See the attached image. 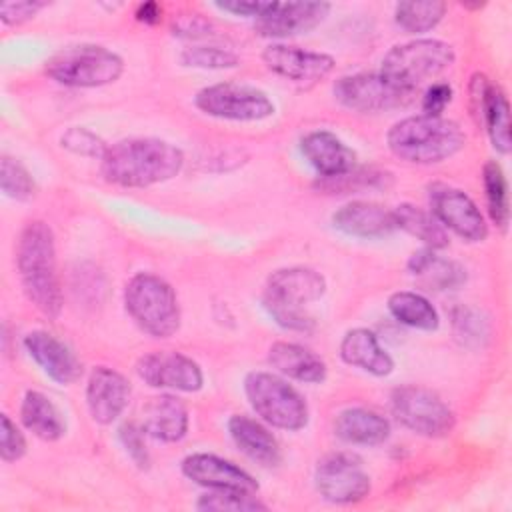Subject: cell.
<instances>
[{"label":"cell","mask_w":512,"mask_h":512,"mask_svg":"<svg viewBox=\"0 0 512 512\" xmlns=\"http://www.w3.org/2000/svg\"><path fill=\"white\" fill-rule=\"evenodd\" d=\"M330 4L320 0L268 2L266 10L254 20V30L264 38L284 40L314 30L330 14Z\"/></svg>","instance_id":"16"},{"label":"cell","mask_w":512,"mask_h":512,"mask_svg":"<svg viewBox=\"0 0 512 512\" xmlns=\"http://www.w3.org/2000/svg\"><path fill=\"white\" fill-rule=\"evenodd\" d=\"M456 60L454 48L438 38H414L392 46L380 64V74L398 90L412 94L422 82L436 78Z\"/></svg>","instance_id":"7"},{"label":"cell","mask_w":512,"mask_h":512,"mask_svg":"<svg viewBox=\"0 0 512 512\" xmlns=\"http://www.w3.org/2000/svg\"><path fill=\"white\" fill-rule=\"evenodd\" d=\"M60 146L76 156L98 160H102L104 152L108 150V144L96 132L84 126H70L68 130H64V134L60 136Z\"/></svg>","instance_id":"37"},{"label":"cell","mask_w":512,"mask_h":512,"mask_svg":"<svg viewBox=\"0 0 512 512\" xmlns=\"http://www.w3.org/2000/svg\"><path fill=\"white\" fill-rule=\"evenodd\" d=\"M180 472L206 490H230L256 494L258 482L250 472L212 452H192L182 458Z\"/></svg>","instance_id":"17"},{"label":"cell","mask_w":512,"mask_h":512,"mask_svg":"<svg viewBox=\"0 0 512 512\" xmlns=\"http://www.w3.org/2000/svg\"><path fill=\"white\" fill-rule=\"evenodd\" d=\"M140 416V426L144 428L146 436L166 444L180 442L190 428L188 406L172 392L148 398Z\"/></svg>","instance_id":"22"},{"label":"cell","mask_w":512,"mask_h":512,"mask_svg":"<svg viewBox=\"0 0 512 512\" xmlns=\"http://www.w3.org/2000/svg\"><path fill=\"white\" fill-rule=\"evenodd\" d=\"M410 276L426 290H454L466 282V268L456 260L436 254L432 248L416 250L406 264Z\"/></svg>","instance_id":"27"},{"label":"cell","mask_w":512,"mask_h":512,"mask_svg":"<svg viewBox=\"0 0 512 512\" xmlns=\"http://www.w3.org/2000/svg\"><path fill=\"white\" fill-rule=\"evenodd\" d=\"M196 508L204 512H260L268 506L256 496L230 490H208L196 500Z\"/></svg>","instance_id":"34"},{"label":"cell","mask_w":512,"mask_h":512,"mask_svg":"<svg viewBox=\"0 0 512 512\" xmlns=\"http://www.w3.org/2000/svg\"><path fill=\"white\" fill-rule=\"evenodd\" d=\"M226 428L232 442L246 458L264 468H274L280 464V444L260 418L254 420L246 414H232L226 422Z\"/></svg>","instance_id":"23"},{"label":"cell","mask_w":512,"mask_h":512,"mask_svg":"<svg viewBox=\"0 0 512 512\" xmlns=\"http://www.w3.org/2000/svg\"><path fill=\"white\" fill-rule=\"evenodd\" d=\"M124 308L152 338H170L180 328L178 296L172 284L154 272H136L126 282Z\"/></svg>","instance_id":"5"},{"label":"cell","mask_w":512,"mask_h":512,"mask_svg":"<svg viewBox=\"0 0 512 512\" xmlns=\"http://www.w3.org/2000/svg\"><path fill=\"white\" fill-rule=\"evenodd\" d=\"M24 350L36 366L56 384L68 386L80 380L82 362L60 338L46 330H30L24 340Z\"/></svg>","instance_id":"19"},{"label":"cell","mask_w":512,"mask_h":512,"mask_svg":"<svg viewBox=\"0 0 512 512\" xmlns=\"http://www.w3.org/2000/svg\"><path fill=\"white\" fill-rule=\"evenodd\" d=\"M386 306H388V312L392 314V318L408 328L432 332L440 326L438 310L420 292L396 290L388 296Z\"/></svg>","instance_id":"29"},{"label":"cell","mask_w":512,"mask_h":512,"mask_svg":"<svg viewBox=\"0 0 512 512\" xmlns=\"http://www.w3.org/2000/svg\"><path fill=\"white\" fill-rule=\"evenodd\" d=\"M392 416L410 432L424 438H442L454 430L452 408L430 388L404 384L392 390Z\"/></svg>","instance_id":"9"},{"label":"cell","mask_w":512,"mask_h":512,"mask_svg":"<svg viewBox=\"0 0 512 512\" xmlns=\"http://www.w3.org/2000/svg\"><path fill=\"white\" fill-rule=\"evenodd\" d=\"M338 104L352 112H384L408 102L406 92L390 84L380 72H356L340 76L332 86Z\"/></svg>","instance_id":"13"},{"label":"cell","mask_w":512,"mask_h":512,"mask_svg":"<svg viewBox=\"0 0 512 512\" xmlns=\"http://www.w3.org/2000/svg\"><path fill=\"white\" fill-rule=\"evenodd\" d=\"M340 358L344 364L358 368L370 376L384 378L394 372V358L380 344L370 328H350L340 340Z\"/></svg>","instance_id":"24"},{"label":"cell","mask_w":512,"mask_h":512,"mask_svg":"<svg viewBox=\"0 0 512 512\" xmlns=\"http://www.w3.org/2000/svg\"><path fill=\"white\" fill-rule=\"evenodd\" d=\"M18 412L22 426L44 442H56L66 434V420L62 412L40 390H26Z\"/></svg>","instance_id":"28"},{"label":"cell","mask_w":512,"mask_h":512,"mask_svg":"<svg viewBox=\"0 0 512 512\" xmlns=\"http://www.w3.org/2000/svg\"><path fill=\"white\" fill-rule=\"evenodd\" d=\"M194 106L210 118L230 122H260L276 112L272 98L264 90L236 82H216L200 88L194 96Z\"/></svg>","instance_id":"10"},{"label":"cell","mask_w":512,"mask_h":512,"mask_svg":"<svg viewBox=\"0 0 512 512\" xmlns=\"http://www.w3.org/2000/svg\"><path fill=\"white\" fill-rule=\"evenodd\" d=\"M430 212L450 232L466 242H482L488 236V222L478 204L460 188L448 184L430 186Z\"/></svg>","instance_id":"12"},{"label":"cell","mask_w":512,"mask_h":512,"mask_svg":"<svg viewBox=\"0 0 512 512\" xmlns=\"http://www.w3.org/2000/svg\"><path fill=\"white\" fill-rule=\"evenodd\" d=\"M138 378L150 388L168 392H198L204 386V372L196 360L174 350H156L138 358Z\"/></svg>","instance_id":"14"},{"label":"cell","mask_w":512,"mask_h":512,"mask_svg":"<svg viewBox=\"0 0 512 512\" xmlns=\"http://www.w3.org/2000/svg\"><path fill=\"white\" fill-rule=\"evenodd\" d=\"M214 6L218 8V10H222V12H228V14H232V16H242V18H258L264 10H266V6H268V2H260V0H252V2H248V0H232V2H214Z\"/></svg>","instance_id":"43"},{"label":"cell","mask_w":512,"mask_h":512,"mask_svg":"<svg viewBox=\"0 0 512 512\" xmlns=\"http://www.w3.org/2000/svg\"><path fill=\"white\" fill-rule=\"evenodd\" d=\"M268 364L284 378L302 384H322L328 376L326 362L298 342L278 340L268 348Z\"/></svg>","instance_id":"25"},{"label":"cell","mask_w":512,"mask_h":512,"mask_svg":"<svg viewBox=\"0 0 512 512\" xmlns=\"http://www.w3.org/2000/svg\"><path fill=\"white\" fill-rule=\"evenodd\" d=\"M162 6L158 2H140L134 10V18L146 26H154L162 20Z\"/></svg>","instance_id":"44"},{"label":"cell","mask_w":512,"mask_h":512,"mask_svg":"<svg viewBox=\"0 0 512 512\" xmlns=\"http://www.w3.org/2000/svg\"><path fill=\"white\" fill-rule=\"evenodd\" d=\"M246 400L254 414L268 426L298 432L308 426L310 410L306 398L278 372L252 370L242 382Z\"/></svg>","instance_id":"6"},{"label":"cell","mask_w":512,"mask_h":512,"mask_svg":"<svg viewBox=\"0 0 512 512\" xmlns=\"http://www.w3.org/2000/svg\"><path fill=\"white\" fill-rule=\"evenodd\" d=\"M212 30V24L202 14H180L172 22V34L180 38H204Z\"/></svg>","instance_id":"42"},{"label":"cell","mask_w":512,"mask_h":512,"mask_svg":"<svg viewBox=\"0 0 512 512\" xmlns=\"http://www.w3.org/2000/svg\"><path fill=\"white\" fill-rule=\"evenodd\" d=\"M300 152L322 178H338L354 170L356 152L330 130H310L300 138Z\"/></svg>","instance_id":"21"},{"label":"cell","mask_w":512,"mask_h":512,"mask_svg":"<svg viewBox=\"0 0 512 512\" xmlns=\"http://www.w3.org/2000/svg\"><path fill=\"white\" fill-rule=\"evenodd\" d=\"M332 226L352 238H384L398 230L394 208L370 200H352L332 212Z\"/></svg>","instance_id":"20"},{"label":"cell","mask_w":512,"mask_h":512,"mask_svg":"<svg viewBox=\"0 0 512 512\" xmlns=\"http://www.w3.org/2000/svg\"><path fill=\"white\" fill-rule=\"evenodd\" d=\"M42 8H46V2H38V0L2 2L0 4V20L6 26H20V24L32 20Z\"/></svg>","instance_id":"40"},{"label":"cell","mask_w":512,"mask_h":512,"mask_svg":"<svg viewBox=\"0 0 512 512\" xmlns=\"http://www.w3.org/2000/svg\"><path fill=\"white\" fill-rule=\"evenodd\" d=\"M466 144L460 124L444 116L416 114L394 122L386 132L388 150L408 164H438Z\"/></svg>","instance_id":"3"},{"label":"cell","mask_w":512,"mask_h":512,"mask_svg":"<svg viewBox=\"0 0 512 512\" xmlns=\"http://www.w3.org/2000/svg\"><path fill=\"white\" fill-rule=\"evenodd\" d=\"M482 186L486 196V210L500 230H506L510 224V196L508 180L502 166L496 160H488L482 166Z\"/></svg>","instance_id":"33"},{"label":"cell","mask_w":512,"mask_h":512,"mask_svg":"<svg viewBox=\"0 0 512 512\" xmlns=\"http://www.w3.org/2000/svg\"><path fill=\"white\" fill-rule=\"evenodd\" d=\"M184 168V152L162 138L138 136L108 144L100 160L106 182L120 188H148L176 178Z\"/></svg>","instance_id":"1"},{"label":"cell","mask_w":512,"mask_h":512,"mask_svg":"<svg viewBox=\"0 0 512 512\" xmlns=\"http://www.w3.org/2000/svg\"><path fill=\"white\" fill-rule=\"evenodd\" d=\"M0 190L6 198L26 202L36 194V182L20 160L4 154L0 160Z\"/></svg>","instance_id":"35"},{"label":"cell","mask_w":512,"mask_h":512,"mask_svg":"<svg viewBox=\"0 0 512 512\" xmlns=\"http://www.w3.org/2000/svg\"><path fill=\"white\" fill-rule=\"evenodd\" d=\"M16 270L26 298L46 318H58L64 306L56 242L52 228L42 220L28 222L16 240Z\"/></svg>","instance_id":"2"},{"label":"cell","mask_w":512,"mask_h":512,"mask_svg":"<svg viewBox=\"0 0 512 512\" xmlns=\"http://www.w3.org/2000/svg\"><path fill=\"white\" fill-rule=\"evenodd\" d=\"M316 492L332 504H354L364 500L372 482L362 460L352 452H332L314 468Z\"/></svg>","instance_id":"11"},{"label":"cell","mask_w":512,"mask_h":512,"mask_svg":"<svg viewBox=\"0 0 512 512\" xmlns=\"http://www.w3.org/2000/svg\"><path fill=\"white\" fill-rule=\"evenodd\" d=\"M390 432V420L366 406L344 408L334 418V434L352 446H380L390 438Z\"/></svg>","instance_id":"26"},{"label":"cell","mask_w":512,"mask_h":512,"mask_svg":"<svg viewBox=\"0 0 512 512\" xmlns=\"http://www.w3.org/2000/svg\"><path fill=\"white\" fill-rule=\"evenodd\" d=\"M454 90L448 82H432L422 96V114L442 116L446 106L452 102Z\"/></svg>","instance_id":"41"},{"label":"cell","mask_w":512,"mask_h":512,"mask_svg":"<svg viewBox=\"0 0 512 512\" xmlns=\"http://www.w3.org/2000/svg\"><path fill=\"white\" fill-rule=\"evenodd\" d=\"M182 66L188 68H202V70H226V68H236L240 64V58L236 52H232L230 48H222V46H188L180 52L178 56Z\"/></svg>","instance_id":"36"},{"label":"cell","mask_w":512,"mask_h":512,"mask_svg":"<svg viewBox=\"0 0 512 512\" xmlns=\"http://www.w3.org/2000/svg\"><path fill=\"white\" fill-rule=\"evenodd\" d=\"M476 120L484 124L494 150L500 154H508L512 148L510 104L504 90L498 84H492L490 90L486 92Z\"/></svg>","instance_id":"30"},{"label":"cell","mask_w":512,"mask_h":512,"mask_svg":"<svg viewBox=\"0 0 512 512\" xmlns=\"http://www.w3.org/2000/svg\"><path fill=\"white\" fill-rule=\"evenodd\" d=\"M132 396L130 380L110 366H96L86 380V408L94 422L108 426L126 410Z\"/></svg>","instance_id":"18"},{"label":"cell","mask_w":512,"mask_h":512,"mask_svg":"<svg viewBox=\"0 0 512 512\" xmlns=\"http://www.w3.org/2000/svg\"><path fill=\"white\" fill-rule=\"evenodd\" d=\"M326 294V278L308 266H288L274 270L262 292L266 314L284 330L312 332L314 318L308 306Z\"/></svg>","instance_id":"4"},{"label":"cell","mask_w":512,"mask_h":512,"mask_svg":"<svg viewBox=\"0 0 512 512\" xmlns=\"http://www.w3.org/2000/svg\"><path fill=\"white\" fill-rule=\"evenodd\" d=\"M46 74L70 88H100L116 82L124 72V60L102 44L66 46L46 60Z\"/></svg>","instance_id":"8"},{"label":"cell","mask_w":512,"mask_h":512,"mask_svg":"<svg viewBox=\"0 0 512 512\" xmlns=\"http://www.w3.org/2000/svg\"><path fill=\"white\" fill-rule=\"evenodd\" d=\"M396 226L418 238L426 248L442 250L448 246V230L434 218L430 210H424L414 204H400L394 208Z\"/></svg>","instance_id":"31"},{"label":"cell","mask_w":512,"mask_h":512,"mask_svg":"<svg viewBox=\"0 0 512 512\" xmlns=\"http://www.w3.org/2000/svg\"><path fill=\"white\" fill-rule=\"evenodd\" d=\"M118 440H120L122 448L126 450L128 458L140 470L150 468V452H148V446H146V432L140 426V422H132V420L122 422L120 428H118Z\"/></svg>","instance_id":"38"},{"label":"cell","mask_w":512,"mask_h":512,"mask_svg":"<svg viewBox=\"0 0 512 512\" xmlns=\"http://www.w3.org/2000/svg\"><path fill=\"white\" fill-rule=\"evenodd\" d=\"M262 62L274 74L298 84L314 86L332 74L336 60L334 56L318 50H306L300 46L272 42L262 50Z\"/></svg>","instance_id":"15"},{"label":"cell","mask_w":512,"mask_h":512,"mask_svg":"<svg viewBox=\"0 0 512 512\" xmlns=\"http://www.w3.org/2000/svg\"><path fill=\"white\" fill-rule=\"evenodd\" d=\"M28 450L24 432L18 428V424L8 416H0V458L4 462H18Z\"/></svg>","instance_id":"39"},{"label":"cell","mask_w":512,"mask_h":512,"mask_svg":"<svg viewBox=\"0 0 512 512\" xmlns=\"http://www.w3.org/2000/svg\"><path fill=\"white\" fill-rule=\"evenodd\" d=\"M446 8V2L440 0L398 2L394 6V22L408 34H424L442 22Z\"/></svg>","instance_id":"32"}]
</instances>
